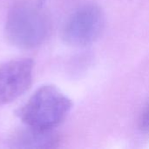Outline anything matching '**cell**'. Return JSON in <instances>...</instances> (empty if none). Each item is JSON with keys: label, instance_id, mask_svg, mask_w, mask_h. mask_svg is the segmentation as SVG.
<instances>
[{"label": "cell", "instance_id": "3957f363", "mask_svg": "<svg viewBox=\"0 0 149 149\" xmlns=\"http://www.w3.org/2000/svg\"><path fill=\"white\" fill-rule=\"evenodd\" d=\"M104 25L105 16L102 10L94 4L85 5L67 19L62 31V37L68 45H87L100 36Z\"/></svg>", "mask_w": 149, "mask_h": 149}, {"label": "cell", "instance_id": "6da1fadb", "mask_svg": "<svg viewBox=\"0 0 149 149\" xmlns=\"http://www.w3.org/2000/svg\"><path fill=\"white\" fill-rule=\"evenodd\" d=\"M4 31L12 45L21 49H33L47 38L50 21L42 5L19 1L10 7L7 14Z\"/></svg>", "mask_w": 149, "mask_h": 149}, {"label": "cell", "instance_id": "5b68a950", "mask_svg": "<svg viewBox=\"0 0 149 149\" xmlns=\"http://www.w3.org/2000/svg\"><path fill=\"white\" fill-rule=\"evenodd\" d=\"M14 148H53L58 147L59 139L53 130H43L26 126L17 132L10 141Z\"/></svg>", "mask_w": 149, "mask_h": 149}, {"label": "cell", "instance_id": "7a4b0ae2", "mask_svg": "<svg viewBox=\"0 0 149 149\" xmlns=\"http://www.w3.org/2000/svg\"><path fill=\"white\" fill-rule=\"evenodd\" d=\"M72 103L58 88L52 85L39 87L19 109L17 115L26 126L53 130L71 111Z\"/></svg>", "mask_w": 149, "mask_h": 149}, {"label": "cell", "instance_id": "277c9868", "mask_svg": "<svg viewBox=\"0 0 149 149\" xmlns=\"http://www.w3.org/2000/svg\"><path fill=\"white\" fill-rule=\"evenodd\" d=\"M33 67L30 58L12 59L0 65V106L16 100L29 90Z\"/></svg>", "mask_w": 149, "mask_h": 149}, {"label": "cell", "instance_id": "8992f818", "mask_svg": "<svg viewBox=\"0 0 149 149\" xmlns=\"http://www.w3.org/2000/svg\"><path fill=\"white\" fill-rule=\"evenodd\" d=\"M139 127L142 133L149 134V103L145 107L144 111L142 112L140 117Z\"/></svg>", "mask_w": 149, "mask_h": 149}]
</instances>
